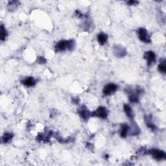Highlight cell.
I'll use <instances>...</instances> for the list:
<instances>
[{"instance_id": "6da1fadb", "label": "cell", "mask_w": 166, "mask_h": 166, "mask_svg": "<svg viewBox=\"0 0 166 166\" xmlns=\"http://www.w3.org/2000/svg\"><path fill=\"white\" fill-rule=\"evenodd\" d=\"M75 46V42L73 40H62L56 44L55 49L57 51H64L66 49L69 51L73 50Z\"/></svg>"}, {"instance_id": "7a4b0ae2", "label": "cell", "mask_w": 166, "mask_h": 166, "mask_svg": "<svg viewBox=\"0 0 166 166\" xmlns=\"http://www.w3.org/2000/svg\"><path fill=\"white\" fill-rule=\"evenodd\" d=\"M138 34L139 39L143 42L145 43H150L151 42L150 38L148 34L147 30L144 28H139L137 31Z\"/></svg>"}, {"instance_id": "3957f363", "label": "cell", "mask_w": 166, "mask_h": 166, "mask_svg": "<svg viewBox=\"0 0 166 166\" xmlns=\"http://www.w3.org/2000/svg\"><path fill=\"white\" fill-rule=\"evenodd\" d=\"M149 153L151 154L154 159L158 160H164L166 158V154L163 150H160L158 149H151L149 150Z\"/></svg>"}, {"instance_id": "277c9868", "label": "cell", "mask_w": 166, "mask_h": 166, "mask_svg": "<svg viewBox=\"0 0 166 166\" xmlns=\"http://www.w3.org/2000/svg\"><path fill=\"white\" fill-rule=\"evenodd\" d=\"M91 115L93 116H97L98 118L102 119H106L107 118L108 113L105 107H103V106H99V107L97 108L96 111L93 112Z\"/></svg>"}, {"instance_id": "5b68a950", "label": "cell", "mask_w": 166, "mask_h": 166, "mask_svg": "<svg viewBox=\"0 0 166 166\" xmlns=\"http://www.w3.org/2000/svg\"><path fill=\"white\" fill-rule=\"evenodd\" d=\"M118 89V86L115 84H108L106 85L103 89V93L105 95L112 94Z\"/></svg>"}, {"instance_id": "8992f818", "label": "cell", "mask_w": 166, "mask_h": 166, "mask_svg": "<svg viewBox=\"0 0 166 166\" xmlns=\"http://www.w3.org/2000/svg\"><path fill=\"white\" fill-rule=\"evenodd\" d=\"M144 58L147 60L148 66H150L156 61V54L152 51H147L144 54Z\"/></svg>"}, {"instance_id": "52a82bcc", "label": "cell", "mask_w": 166, "mask_h": 166, "mask_svg": "<svg viewBox=\"0 0 166 166\" xmlns=\"http://www.w3.org/2000/svg\"><path fill=\"white\" fill-rule=\"evenodd\" d=\"M78 112H79L80 116L81 117L82 119H84V120H87L91 116V114L89 112V111L87 110L86 107L84 106H81V107L79 108V110H78Z\"/></svg>"}, {"instance_id": "ba28073f", "label": "cell", "mask_w": 166, "mask_h": 166, "mask_svg": "<svg viewBox=\"0 0 166 166\" xmlns=\"http://www.w3.org/2000/svg\"><path fill=\"white\" fill-rule=\"evenodd\" d=\"M114 53L116 56L118 57H123L126 55L127 52L121 46H115L114 47Z\"/></svg>"}, {"instance_id": "9c48e42d", "label": "cell", "mask_w": 166, "mask_h": 166, "mask_svg": "<svg viewBox=\"0 0 166 166\" xmlns=\"http://www.w3.org/2000/svg\"><path fill=\"white\" fill-rule=\"evenodd\" d=\"M22 84H24L26 86H28V87H31V86H35L36 84V81H35V79H34L33 77H27L25 78L24 80H22Z\"/></svg>"}, {"instance_id": "30bf717a", "label": "cell", "mask_w": 166, "mask_h": 166, "mask_svg": "<svg viewBox=\"0 0 166 166\" xmlns=\"http://www.w3.org/2000/svg\"><path fill=\"white\" fill-rule=\"evenodd\" d=\"M123 108H124V111L125 112L127 117H128L129 119H133L134 114H133V112H132V109L131 108V106H129L128 105H127V104H124L123 106Z\"/></svg>"}, {"instance_id": "8fae6325", "label": "cell", "mask_w": 166, "mask_h": 166, "mask_svg": "<svg viewBox=\"0 0 166 166\" xmlns=\"http://www.w3.org/2000/svg\"><path fill=\"white\" fill-rule=\"evenodd\" d=\"M108 40V36L105 33H100L97 35V41L101 45H104Z\"/></svg>"}, {"instance_id": "7c38bea8", "label": "cell", "mask_w": 166, "mask_h": 166, "mask_svg": "<svg viewBox=\"0 0 166 166\" xmlns=\"http://www.w3.org/2000/svg\"><path fill=\"white\" fill-rule=\"evenodd\" d=\"M129 131V127L127 124H123L121 127V136L125 137Z\"/></svg>"}, {"instance_id": "4fadbf2b", "label": "cell", "mask_w": 166, "mask_h": 166, "mask_svg": "<svg viewBox=\"0 0 166 166\" xmlns=\"http://www.w3.org/2000/svg\"><path fill=\"white\" fill-rule=\"evenodd\" d=\"M158 71L162 73H166V66H165V59H162L160 61V63L158 65Z\"/></svg>"}, {"instance_id": "5bb4252c", "label": "cell", "mask_w": 166, "mask_h": 166, "mask_svg": "<svg viewBox=\"0 0 166 166\" xmlns=\"http://www.w3.org/2000/svg\"><path fill=\"white\" fill-rule=\"evenodd\" d=\"M7 36V30L5 29L4 26L1 25V31H0V39L1 41H4L5 40V38Z\"/></svg>"}, {"instance_id": "9a60e30c", "label": "cell", "mask_w": 166, "mask_h": 166, "mask_svg": "<svg viewBox=\"0 0 166 166\" xmlns=\"http://www.w3.org/2000/svg\"><path fill=\"white\" fill-rule=\"evenodd\" d=\"M13 137V134L10 133H5L2 137V141L5 144L9 142Z\"/></svg>"}, {"instance_id": "2e32d148", "label": "cell", "mask_w": 166, "mask_h": 166, "mask_svg": "<svg viewBox=\"0 0 166 166\" xmlns=\"http://www.w3.org/2000/svg\"><path fill=\"white\" fill-rule=\"evenodd\" d=\"M38 62L40 64H45L46 62V60L45 58H44V57H43V56H40V57H39V58H38Z\"/></svg>"}, {"instance_id": "e0dca14e", "label": "cell", "mask_w": 166, "mask_h": 166, "mask_svg": "<svg viewBox=\"0 0 166 166\" xmlns=\"http://www.w3.org/2000/svg\"><path fill=\"white\" fill-rule=\"evenodd\" d=\"M137 3H138V2L136 1H129L127 2V4L129 5H136Z\"/></svg>"}]
</instances>
